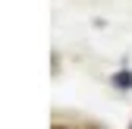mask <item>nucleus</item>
<instances>
[{"instance_id": "1", "label": "nucleus", "mask_w": 132, "mask_h": 129, "mask_svg": "<svg viewBox=\"0 0 132 129\" xmlns=\"http://www.w3.org/2000/svg\"><path fill=\"white\" fill-rule=\"evenodd\" d=\"M113 85H117V88H132V72H117V76H113Z\"/></svg>"}]
</instances>
